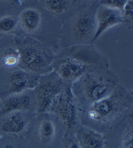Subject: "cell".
Masks as SVG:
<instances>
[{
    "label": "cell",
    "mask_w": 133,
    "mask_h": 148,
    "mask_svg": "<svg viewBox=\"0 0 133 148\" xmlns=\"http://www.w3.org/2000/svg\"><path fill=\"white\" fill-rule=\"evenodd\" d=\"M22 1H25V0H22Z\"/></svg>",
    "instance_id": "484cf974"
},
{
    "label": "cell",
    "mask_w": 133,
    "mask_h": 148,
    "mask_svg": "<svg viewBox=\"0 0 133 148\" xmlns=\"http://www.w3.org/2000/svg\"><path fill=\"white\" fill-rule=\"evenodd\" d=\"M51 110L59 116L68 130H72L77 121V107L73 91L70 88L61 90L57 96Z\"/></svg>",
    "instance_id": "277c9868"
},
{
    "label": "cell",
    "mask_w": 133,
    "mask_h": 148,
    "mask_svg": "<svg viewBox=\"0 0 133 148\" xmlns=\"http://www.w3.org/2000/svg\"><path fill=\"white\" fill-rule=\"evenodd\" d=\"M75 136L76 142L82 148H106L105 136L88 127H80Z\"/></svg>",
    "instance_id": "30bf717a"
},
{
    "label": "cell",
    "mask_w": 133,
    "mask_h": 148,
    "mask_svg": "<svg viewBox=\"0 0 133 148\" xmlns=\"http://www.w3.org/2000/svg\"><path fill=\"white\" fill-rule=\"evenodd\" d=\"M31 105V98L28 95L18 94L5 99L0 105V117L14 112L28 111Z\"/></svg>",
    "instance_id": "7c38bea8"
},
{
    "label": "cell",
    "mask_w": 133,
    "mask_h": 148,
    "mask_svg": "<svg viewBox=\"0 0 133 148\" xmlns=\"http://www.w3.org/2000/svg\"><path fill=\"white\" fill-rule=\"evenodd\" d=\"M84 1H87V2H90V1H94V0H84Z\"/></svg>",
    "instance_id": "cb8c5ba5"
},
{
    "label": "cell",
    "mask_w": 133,
    "mask_h": 148,
    "mask_svg": "<svg viewBox=\"0 0 133 148\" xmlns=\"http://www.w3.org/2000/svg\"><path fill=\"white\" fill-rule=\"evenodd\" d=\"M132 102V95L122 87L117 86L108 97L90 104L87 117L92 121L107 124L129 109Z\"/></svg>",
    "instance_id": "6da1fadb"
},
{
    "label": "cell",
    "mask_w": 133,
    "mask_h": 148,
    "mask_svg": "<svg viewBox=\"0 0 133 148\" xmlns=\"http://www.w3.org/2000/svg\"><path fill=\"white\" fill-rule=\"evenodd\" d=\"M122 25L130 29H133V0H128L122 11Z\"/></svg>",
    "instance_id": "d6986e66"
},
{
    "label": "cell",
    "mask_w": 133,
    "mask_h": 148,
    "mask_svg": "<svg viewBox=\"0 0 133 148\" xmlns=\"http://www.w3.org/2000/svg\"><path fill=\"white\" fill-rule=\"evenodd\" d=\"M20 63V54L18 49H9L2 56V64L6 68H13Z\"/></svg>",
    "instance_id": "ac0fdd59"
},
{
    "label": "cell",
    "mask_w": 133,
    "mask_h": 148,
    "mask_svg": "<svg viewBox=\"0 0 133 148\" xmlns=\"http://www.w3.org/2000/svg\"><path fill=\"white\" fill-rule=\"evenodd\" d=\"M29 73L24 70H16L10 74L8 79L9 90L14 95L22 94L24 90L32 87Z\"/></svg>",
    "instance_id": "5bb4252c"
},
{
    "label": "cell",
    "mask_w": 133,
    "mask_h": 148,
    "mask_svg": "<svg viewBox=\"0 0 133 148\" xmlns=\"http://www.w3.org/2000/svg\"><path fill=\"white\" fill-rule=\"evenodd\" d=\"M79 80L84 97L90 104L108 97L118 86V79L115 75H100L86 71Z\"/></svg>",
    "instance_id": "3957f363"
},
{
    "label": "cell",
    "mask_w": 133,
    "mask_h": 148,
    "mask_svg": "<svg viewBox=\"0 0 133 148\" xmlns=\"http://www.w3.org/2000/svg\"><path fill=\"white\" fill-rule=\"evenodd\" d=\"M61 91V85L57 81L47 80L36 86V111L42 113L50 110L53 101Z\"/></svg>",
    "instance_id": "52a82bcc"
},
{
    "label": "cell",
    "mask_w": 133,
    "mask_h": 148,
    "mask_svg": "<svg viewBox=\"0 0 133 148\" xmlns=\"http://www.w3.org/2000/svg\"><path fill=\"white\" fill-rule=\"evenodd\" d=\"M71 3V0H45V7L55 15H62L69 10Z\"/></svg>",
    "instance_id": "e0dca14e"
},
{
    "label": "cell",
    "mask_w": 133,
    "mask_h": 148,
    "mask_svg": "<svg viewBox=\"0 0 133 148\" xmlns=\"http://www.w3.org/2000/svg\"><path fill=\"white\" fill-rule=\"evenodd\" d=\"M118 148H133V112L124 120Z\"/></svg>",
    "instance_id": "2e32d148"
},
{
    "label": "cell",
    "mask_w": 133,
    "mask_h": 148,
    "mask_svg": "<svg viewBox=\"0 0 133 148\" xmlns=\"http://www.w3.org/2000/svg\"><path fill=\"white\" fill-rule=\"evenodd\" d=\"M17 49L20 54L19 65L26 71L35 74L45 73L53 65L54 59L53 54L37 45L20 41Z\"/></svg>",
    "instance_id": "7a4b0ae2"
},
{
    "label": "cell",
    "mask_w": 133,
    "mask_h": 148,
    "mask_svg": "<svg viewBox=\"0 0 133 148\" xmlns=\"http://www.w3.org/2000/svg\"><path fill=\"white\" fill-rule=\"evenodd\" d=\"M67 148H82V147L80 146V145L76 141H74V142H70L68 145Z\"/></svg>",
    "instance_id": "7402d4cb"
},
{
    "label": "cell",
    "mask_w": 133,
    "mask_h": 148,
    "mask_svg": "<svg viewBox=\"0 0 133 148\" xmlns=\"http://www.w3.org/2000/svg\"><path fill=\"white\" fill-rule=\"evenodd\" d=\"M68 51V57L75 58L82 62L89 65H95L101 68H108L109 64L107 59L94 47L89 45H77Z\"/></svg>",
    "instance_id": "ba28073f"
},
{
    "label": "cell",
    "mask_w": 133,
    "mask_h": 148,
    "mask_svg": "<svg viewBox=\"0 0 133 148\" xmlns=\"http://www.w3.org/2000/svg\"><path fill=\"white\" fill-rule=\"evenodd\" d=\"M3 148H15L13 145H5Z\"/></svg>",
    "instance_id": "603a6c76"
},
{
    "label": "cell",
    "mask_w": 133,
    "mask_h": 148,
    "mask_svg": "<svg viewBox=\"0 0 133 148\" xmlns=\"http://www.w3.org/2000/svg\"><path fill=\"white\" fill-rule=\"evenodd\" d=\"M18 20L13 16H4L0 18V32L10 33L16 28Z\"/></svg>",
    "instance_id": "ffe728a7"
},
{
    "label": "cell",
    "mask_w": 133,
    "mask_h": 148,
    "mask_svg": "<svg viewBox=\"0 0 133 148\" xmlns=\"http://www.w3.org/2000/svg\"><path fill=\"white\" fill-rule=\"evenodd\" d=\"M128 0H99V5H104L122 12Z\"/></svg>",
    "instance_id": "44dd1931"
},
{
    "label": "cell",
    "mask_w": 133,
    "mask_h": 148,
    "mask_svg": "<svg viewBox=\"0 0 133 148\" xmlns=\"http://www.w3.org/2000/svg\"><path fill=\"white\" fill-rule=\"evenodd\" d=\"M95 22L96 30L93 42L96 41L107 29L122 24V12L104 5H99L95 10Z\"/></svg>",
    "instance_id": "8992f818"
},
{
    "label": "cell",
    "mask_w": 133,
    "mask_h": 148,
    "mask_svg": "<svg viewBox=\"0 0 133 148\" xmlns=\"http://www.w3.org/2000/svg\"><path fill=\"white\" fill-rule=\"evenodd\" d=\"M42 23V15L38 10L28 7L20 12L18 23L25 32L35 33L39 29Z\"/></svg>",
    "instance_id": "4fadbf2b"
},
{
    "label": "cell",
    "mask_w": 133,
    "mask_h": 148,
    "mask_svg": "<svg viewBox=\"0 0 133 148\" xmlns=\"http://www.w3.org/2000/svg\"><path fill=\"white\" fill-rule=\"evenodd\" d=\"M37 133L40 142L43 145H49L53 141L56 134L55 124L51 120H43L39 124Z\"/></svg>",
    "instance_id": "9a60e30c"
},
{
    "label": "cell",
    "mask_w": 133,
    "mask_h": 148,
    "mask_svg": "<svg viewBox=\"0 0 133 148\" xmlns=\"http://www.w3.org/2000/svg\"><path fill=\"white\" fill-rule=\"evenodd\" d=\"M0 122V130L5 134L17 135L22 133L27 126V121L22 112H14L4 115Z\"/></svg>",
    "instance_id": "8fae6325"
},
{
    "label": "cell",
    "mask_w": 133,
    "mask_h": 148,
    "mask_svg": "<svg viewBox=\"0 0 133 148\" xmlns=\"http://www.w3.org/2000/svg\"><path fill=\"white\" fill-rule=\"evenodd\" d=\"M88 65L75 58L67 57L59 62L56 71L59 78L66 82H74L81 79L87 71Z\"/></svg>",
    "instance_id": "9c48e42d"
},
{
    "label": "cell",
    "mask_w": 133,
    "mask_h": 148,
    "mask_svg": "<svg viewBox=\"0 0 133 148\" xmlns=\"http://www.w3.org/2000/svg\"><path fill=\"white\" fill-rule=\"evenodd\" d=\"M130 94H131V95H132V96H133V91H131V92H130Z\"/></svg>",
    "instance_id": "d4e9b609"
},
{
    "label": "cell",
    "mask_w": 133,
    "mask_h": 148,
    "mask_svg": "<svg viewBox=\"0 0 133 148\" xmlns=\"http://www.w3.org/2000/svg\"><path fill=\"white\" fill-rule=\"evenodd\" d=\"M96 30L95 11L84 9L79 12L71 24L73 38L79 43L84 44L92 41Z\"/></svg>",
    "instance_id": "5b68a950"
}]
</instances>
